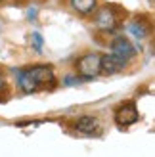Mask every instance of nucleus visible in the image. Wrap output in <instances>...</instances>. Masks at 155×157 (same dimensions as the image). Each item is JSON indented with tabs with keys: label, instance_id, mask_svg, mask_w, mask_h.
Masks as SVG:
<instances>
[{
	"label": "nucleus",
	"instance_id": "3",
	"mask_svg": "<svg viewBox=\"0 0 155 157\" xmlns=\"http://www.w3.org/2000/svg\"><path fill=\"white\" fill-rule=\"evenodd\" d=\"M77 75L82 77L84 81L96 78L98 75H102V54L98 52H86L81 58H77L75 61Z\"/></svg>",
	"mask_w": 155,
	"mask_h": 157
},
{
	"label": "nucleus",
	"instance_id": "10",
	"mask_svg": "<svg viewBox=\"0 0 155 157\" xmlns=\"http://www.w3.org/2000/svg\"><path fill=\"white\" fill-rule=\"evenodd\" d=\"M42 46H44V38H42V35L40 33H35L31 35V48H33L36 54H40L42 52Z\"/></svg>",
	"mask_w": 155,
	"mask_h": 157
},
{
	"label": "nucleus",
	"instance_id": "11",
	"mask_svg": "<svg viewBox=\"0 0 155 157\" xmlns=\"http://www.w3.org/2000/svg\"><path fill=\"white\" fill-rule=\"evenodd\" d=\"M81 81H84V78H82V77H79V75H77V77H73V75H67V77L63 78L65 86H73V84H79Z\"/></svg>",
	"mask_w": 155,
	"mask_h": 157
},
{
	"label": "nucleus",
	"instance_id": "9",
	"mask_svg": "<svg viewBox=\"0 0 155 157\" xmlns=\"http://www.w3.org/2000/svg\"><path fill=\"white\" fill-rule=\"evenodd\" d=\"M69 6L81 17H92L98 10V0H69Z\"/></svg>",
	"mask_w": 155,
	"mask_h": 157
},
{
	"label": "nucleus",
	"instance_id": "7",
	"mask_svg": "<svg viewBox=\"0 0 155 157\" xmlns=\"http://www.w3.org/2000/svg\"><path fill=\"white\" fill-rule=\"evenodd\" d=\"M109 48H111L113 54H117V56L123 58L125 61H132L136 58V48L127 36H121V35L113 36V40L109 42Z\"/></svg>",
	"mask_w": 155,
	"mask_h": 157
},
{
	"label": "nucleus",
	"instance_id": "12",
	"mask_svg": "<svg viewBox=\"0 0 155 157\" xmlns=\"http://www.w3.org/2000/svg\"><path fill=\"white\" fill-rule=\"evenodd\" d=\"M0 96H8V82L4 78V73L0 69Z\"/></svg>",
	"mask_w": 155,
	"mask_h": 157
},
{
	"label": "nucleus",
	"instance_id": "2",
	"mask_svg": "<svg viewBox=\"0 0 155 157\" xmlns=\"http://www.w3.org/2000/svg\"><path fill=\"white\" fill-rule=\"evenodd\" d=\"M92 21H94L96 29L104 31V33H113L123 21V12L119 10V6L104 4V6H98V10L92 15Z\"/></svg>",
	"mask_w": 155,
	"mask_h": 157
},
{
	"label": "nucleus",
	"instance_id": "6",
	"mask_svg": "<svg viewBox=\"0 0 155 157\" xmlns=\"http://www.w3.org/2000/svg\"><path fill=\"white\" fill-rule=\"evenodd\" d=\"M127 31L130 36H134L136 40H144V38H148L153 31V25L149 23L148 17H144V15H136L134 19H130L127 23Z\"/></svg>",
	"mask_w": 155,
	"mask_h": 157
},
{
	"label": "nucleus",
	"instance_id": "1",
	"mask_svg": "<svg viewBox=\"0 0 155 157\" xmlns=\"http://www.w3.org/2000/svg\"><path fill=\"white\" fill-rule=\"evenodd\" d=\"M15 77V84L23 94H35L42 88H50L56 84V75H54V65L50 63H36L21 69H12Z\"/></svg>",
	"mask_w": 155,
	"mask_h": 157
},
{
	"label": "nucleus",
	"instance_id": "5",
	"mask_svg": "<svg viewBox=\"0 0 155 157\" xmlns=\"http://www.w3.org/2000/svg\"><path fill=\"white\" fill-rule=\"evenodd\" d=\"M138 119H140V113H138V107L134 101H127V104H123L115 109V123L121 128L132 127Z\"/></svg>",
	"mask_w": 155,
	"mask_h": 157
},
{
	"label": "nucleus",
	"instance_id": "13",
	"mask_svg": "<svg viewBox=\"0 0 155 157\" xmlns=\"http://www.w3.org/2000/svg\"><path fill=\"white\" fill-rule=\"evenodd\" d=\"M2 2H6V0H0V4H2Z\"/></svg>",
	"mask_w": 155,
	"mask_h": 157
},
{
	"label": "nucleus",
	"instance_id": "4",
	"mask_svg": "<svg viewBox=\"0 0 155 157\" xmlns=\"http://www.w3.org/2000/svg\"><path fill=\"white\" fill-rule=\"evenodd\" d=\"M73 130L82 136H98L102 132V123L94 115H81L73 121Z\"/></svg>",
	"mask_w": 155,
	"mask_h": 157
},
{
	"label": "nucleus",
	"instance_id": "8",
	"mask_svg": "<svg viewBox=\"0 0 155 157\" xmlns=\"http://www.w3.org/2000/svg\"><path fill=\"white\" fill-rule=\"evenodd\" d=\"M127 63L128 61H125L113 52L102 54V75H117L127 67Z\"/></svg>",
	"mask_w": 155,
	"mask_h": 157
}]
</instances>
